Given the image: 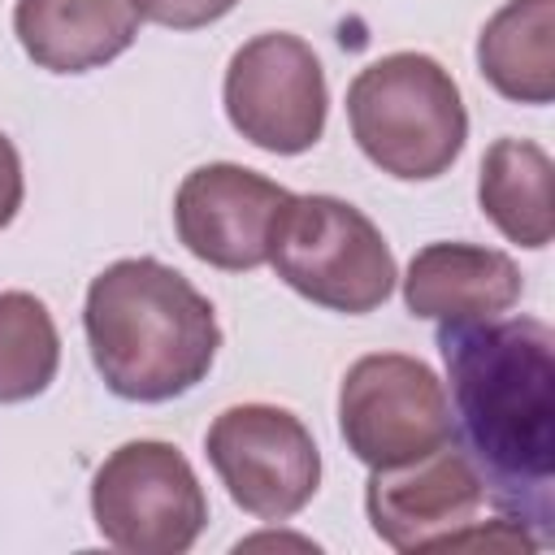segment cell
<instances>
[{"label":"cell","mask_w":555,"mask_h":555,"mask_svg":"<svg viewBox=\"0 0 555 555\" xmlns=\"http://www.w3.org/2000/svg\"><path fill=\"white\" fill-rule=\"evenodd\" d=\"M451 382L455 442L481 473L486 499L538 542L555 486V334L533 317L438 325Z\"/></svg>","instance_id":"1"},{"label":"cell","mask_w":555,"mask_h":555,"mask_svg":"<svg viewBox=\"0 0 555 555\" xmlns=\"http://www.w3.org/2000/svg\"><path fill=\"white\" fill-rule=\"evenodd\" d=\"M82 330L95 373L130 403H169L195 390L221 347L208 295L152 256L113 260L91 278Z\"/></svg>","instance_id":"2"},{"label":"cell","mask_w":555,"mask_h":555,"mask_svg":"<svg viewBox=\"0 0 555 555\" xmlns=\"http://www.w3.org/2000/svg\"><path fill=\"white\" fill-rule=\"evenodd\" d=\"M347 121L360 152L399 182L442 178L468 139L455 78L425 52H390L347 87Z\"/></svg>","instance_id":"3"},{"label":"cell","mask_w":555,"mask_h":555,"mask_svg":"<svg viewBox=\"0 0 555 555\" xmlns=\"http://www.w3.org/2000/svg\"><path fill=\"white\" fill-rule=\"evenodd\" d=\"M269 264L295 295L347 317L382 308L399 282L382 230L338 195H291L273 230Z\"/></svg>","instance_id":"4"},{"label":"cell","mask_w":555,"mask_h":555,"mask_svg":"<svg viewBox=\"0 0 555 555\" xmlns=\"http://www.w3.org/2000/svg\"><path fill=\"white\" fill-rule=\"evenodd\" d=\"M91 516L100 538L126 555H182L208 525V494L173 442L134 438L95 468Z\"/></svg>","instance_id":"5"},{"label":"cell","mask_w":555,"mask_h":555,"mask_svg":"<svg viewBox=\"0 0 555 555\" xmlns=\"http://www.w3.org/2000/svg\"><path fill=\"white\" fill-rule=\"evenodd\" d=\"M338 434L369 473L412 464L455 442L447 386L416 356H360L338 386Z\"/></svg>","instance_id":"6"},{"label":"cell","mask_w":555,"mask_h":555,"mask_svg":"<svg viewBox=\"0 0 555 555\" xmlns=\"http://www.w3.org/2000/svg\"><path fill=\"white\" fill-rule=\"evenodd\" d=\"M234 507L256 520H291L321 486V451L312 429L278 403H234L204 434Z\"/></svg>","instance_id":"7"},{"label":"cell","mask_w":555,"mask_h":555,"mask_svg":"<svg viewBox=\"0 0 555 555\" xmlns=\"http://www.w3.org/2000/svg\"><path fill=\"white\" fill-rule=\"evenodd\" d=\"M230 126L273 156H299L321 143L330 91L317 52L286 30L247 39L221 82Z\"/></svg>","instance_id":"8"},{"label":"cell","mask_w":555,"mask_h":555,"mask_svg":"<svg viewBox=\"0 0 555 555\" xmlns=\"http://www.w3.org/2000/svg\"><path fill=\"white\" fill-rule=\"evenodd\" d=\"M291 195L295 191L247 165L212 160L182 178L173 195V230L195 260L225 273H247L269 264L273 230Z\"/></svg>","instance_id":"9"},{"label":"cell","mask_w":555,"mask_h":555,"mask_svg":"<svg viewBox=\"0 0 555 555\" xmlns=\"http://www.w3.org/2000/svg\"><path fill=\"white\" fill-rule=\"evenodd\" d=\"M486 486L460 442H447L412 464L373 468L364 512L390 551L451 546L481 512Z\"/></svg>","instance_id":"10"},{"label":"cell","mask_w":555,"mask_h":555,"mask_svg":"<svg viewBox=\"0 0 555 555\" xmlns=\"http://www.w3.org/2000/svg\"><path fill=\"white\" fill-rule=\"evenodd\" d=\"M525 278L507 251L477 243H429L408 260L403 304L412 317L451 325V321H490L520 304Z\"/></svg>","instance_id":"11"},{"label":"cell","mask_w":555,"mask_h":555,"mask_svg":"<svg viewBox=\"0 0 555 555\" xmlns=\"http://www.w3.org/2000/svg\"><path fill=\"white\" fill-rule=\"evenodd\" d=\"M139 0H17L13 35L48 74H87L139 39Z\"/></svg>","instance_id":"12"},{"label":"cell","mask_w":555,"mask_h":555,"mask_svg":"<svg viewBox=\"0 0 555 555\" xmlns=\"http://www.w3.org/2000/svg\"><path fill=\"white\" fill-rule=\"evenodd\" d=\"M477 69L512 104H551L555 0H507L477 35Z\"/></svg>","instance_id":"13"},{"label":"cell","mask_w":555,"mask_h":555,"mask_svg":"<svg viewBox=\"0 0 555 555\" xmlns=\"http://www.w3.org/2000/svg\"><path fill=\"white\" fill-rule=\"evenodd\" d=\"M551 156L529 139H494L486 147L477 173V204L507 243L529 251H542L551 243Z\"/></svg>","instance_id":"14"},{"label":"cell","mask_w":555,"mask_h":555,"mask_svg":"<svg viewBox=\"0 0 555 555\" xmlns=\"http://www.w3.org/2000/svg\"><path fill=\"white\" fill-rule=\"evenodd\" d=\"M61 369V334L43 299L0 291V403H26L52 386Z\"/></svg>","instance_id":"15"},{"label":"cell","mask_w":555,"mask_h":555,"mask_svg":"<svg viewBox=\"0 0 555 555\" xmlns=\"http://www.w3.org/2000/svg\"><path fill=\"white\" fill-rule=\"evenodd\" d=\"M238 0H139V13L165 30H199L225 17Z\"/></svg>","instance_id":"16"},{"label":"cell","mask_w":555,"mask_h":555,"mask_svg":"<svg viewBox=\"0 0 555 555\" xmlns=\"http://www.w3.org/2000/svg\"><path fill=\"white\" fill-rule=\"evenodd\" d=\"M22 195H26V178H22V156L13 147V139L0 130V230L17 217L22 208Z\"/></svg>","instance_id":"17"}]
</instances>
